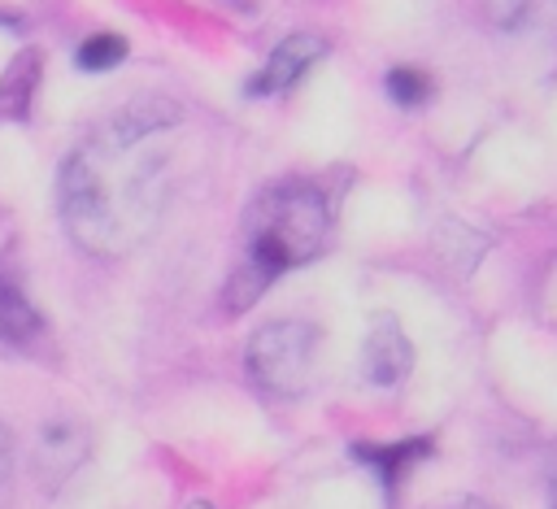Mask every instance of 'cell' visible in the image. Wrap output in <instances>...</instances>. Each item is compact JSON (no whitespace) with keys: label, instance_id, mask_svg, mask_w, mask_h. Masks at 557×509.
Here are the masks:
<instances>
[{"label":"cell","instance_id":"obj_11","mask_svg":"<svg viewBox=\"0 0 557 509\" xmlns=\"http://www.w3.org/2000/svg\"><path fill=\"white\" fill-rule=\"evenodd\" d=\"M431 91H435V83H431L426 70H418V65H392V70H387V96H392L396 104L418 109V104L431 100Z\"/></svg>","mask_w":557,"mask_h":509},{"label":"cell","instance_id":"obj_15","mask_svg":"<svg viewBox=\"0 0 557 509\" xmlns=\"http://www.w3.org/2000/svg\"><path fill=\"white\" fill-rule=\"evenodd\" d=\"M187 509H213V505H209V500H191Z\"/></svg>","mask_w":557,"mask_h":509},{"label":"cell","instance_id":"obj_9","mask_svg":"<svg viewBox=\"0 0 557 509\" xmlns=\"http://www.w3.org/2000/svg\"><path fill=\"white\" fill-rule=\"evenodd\" d=\"M44 335V318H39V309L0 274V344H9V348H26V344H35Z\"/></svg>","mask_w":557,"mask_h":509},{"label":"cell","instance_id":"obj_10","mask_svg":"<svg viewBox=\"0 0 557 509\" xmlns=\"http://www.w3.org/2000/svg\"><path fill=\"white\" fill-rule=\"evenodd\" d=\"M122 57H126V39H122V35H109V30L87 35V39L78 44V52H74L78 70H87V74H104V70H113Z\"/></svg>","mask_w":557,"mask_h":509},{"label":"cell","instance_id":"obj_5","mask_svg":"<svg viewBox=\"0 0 557 509\" xmlns=\"http://www.w3.org/2000/svg\"><path fill=\"white\" fill-rule=\"evenodd\" d=\"M326 57V39L322 35H313V30H300V35H287L270 57H265V65H261V74L248 83V96H278V91H287L313 61H322Z\"/></svg>","mask_w":557,"mask_h":509},{"label":"cell","instance_id":"obj_2","mask_svg":"<svg viewBox=\"0 0 557 509\" xmlns=\"http://www.w3.org/2000/svg\"><path fill=\"white\" fill-rule=\"evenodd\" d=\"M331 235V204L313 178L265 183L244 213V252L222 287V309L244 313L292 265L313 261Z\"/></svg>","mask_w":557,"mask_h":509},{"label":"cell","instance_id":"obj_7","mask_svg":"<svg viewBox=\"0 0 557 509\" xmlns=\"http://www.w3.org/2000/svg\"><path fill=\"white\" fill-rule=\"evenodd\" d=\"M431 439H400V444H357L352 448V457L361 461V465H374L379 470V479H383V492L387 496H396V487L405 483V474L418 465V461H426L431 457Z\"/></svg>","mask_w":557,"mask_h":509},{"label":"cell","instance_id":"obj_4","mask_svg":"<svg viewBox=\"0 0 557 509\" xmlns=\"http://www.w3.org/2000/svg\"><path fill=\"white\" fill-rule=\"evenodd\" d=\"M409 370H413L409 335L400 331V322L392 313H374L370 335H366V348H361V374L374 387H396V383L409 378Z\"/></svg>","mask_w":557,"mask_h":509},{"label":"cell","instance_id":"obj_13","mask_svg":"<svg viewBox=\"0 0 557 509\" xmlns=\"http://www.w3.org/2000/svg\"><path fill=\"white\" fill-rule=\"evenodd\" d=\"M483 4H487V17H492L496 26H518L522 13L531 9V0H483Z\"/></svg>","mask_w":557,"mask_h":509},{"label":"cell","instance_id":"obj_8","mask_svg":"<svg viewBox=\"0 0 557 509\" xmlns=\"http://www.w3.org/2000/svg\"><path fill=\"white\" fill-rule=\"evenodd\" d=\"M39 65H44V57L35 48H22L9 61V70L0 74V122H22L30 113V100L39 87Z\"/></svg>","mask_w":557,"mask_h":509},{"label":"cell","instance_id":"obj_14","mask_svg":"<svg viewBox=\"0 0 557 509\" xmlns=\"http://www.w3.org/2000/svg\"><path fill=\"white\" fill-rule=\"evenodd\" d=\"M431 509H492V505L479 500V496H448V500H440V505H431Z\"/></svg>","mask_w":557,"mask_h":509},{"label":"cell","instance_id":"obj_3","mask_svg":"<svg viewBox=\"0 0 557 509\" xmlns=\"http://www.w3.org/2000/svg\"><path fill=\"white\" fill-rule=\"evenodd\" d=\"M313 361H318V326L300 322V318L257 326L244 348V370H248L252 387L265 396H278V400L309 392Z\"/></svg>","mask_w":557,"mask_h":509},{"label":"cell","instance_id":"obj_16","mask_svg":"<svg viewBox=\"0 0 557 509\" xmlns=\"http://www.w3.org/2000/svg\"><path fill=\"white\" fill-rule=\"evenodd\" d=\"M553 509H557V479H553Z\"/></svg>","mask_w":557,"mask_h":509},{"label":"cell","instance_id":"obj_6","mask_svg":"<svg viewBox=\"0 0 557 509\" xmlns=\"http://www.w3.org/2000/svg\"><path fill=\"white\" fill-rule=\"evenodd\" d=\"M87 452V435L74 418H48L35 435V452H30V465L39 474L44 487H57Z\"/></svg>","mask_w":557,"mask_h":509},{"label":"cell","instance_id":"obj_12","mask_svg":"<svg viewBox=\"0 0 557 509\" xmlns=\"http://www.w3.org/2000/svg\"><path fill=\"white\" fill-rule=\"evenodd\" d=\"M9 496H13V439L0 422V509H9Z\"/></svg>","mask_w":557,"mask_h":509},{"label":"cell","instance_id":"obj_1","mask_svg":"<svg viewBox=\"0 0 557 509\" xmlns=\"http://www.w3.org/2000/svg\"><path fill=\"white\" fill-rule=\"evenodd\" d=\"M191 122L170 100H135L100 122L61 165L57 200L70 239L91 257L148 244L187 178Z\"/></svg>","mask_w":557,"mask_h":509}]
</instances>
